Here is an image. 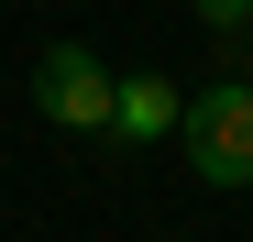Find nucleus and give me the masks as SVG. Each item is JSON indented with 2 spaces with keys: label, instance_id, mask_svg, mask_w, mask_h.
Here are the masks:
<instances>
[{
  "label": "nucleus",
  "instance_id": "nucleus-5",
  "mask_svg": "<svg viewBox=\"0 0 253 242\" xmlns=\"http://www.w3.org/2000/svg\"><path fill=\"white\" fill-rule=\"evenodd\" d=\"M242 33H253V11H242Z\"/></svg>",
  "mask_w": 253,
  "mask_h": 242
},
{
  "label": "nucleus",
  "instance_id": "nucleus-4",
  "mask_svg": "<svg viewBox=\"0 0 253 242\" xmlns=\"http://www.w3.org/2000/svg\"><path fill=\"white\" fill-rule=\"evenodd\" d=\"M242 11H253V0H198V22H209V33H242Z\"/></svg>",
  "mask_w": 253,
  "mask_h": 242
},
{
  "label": "nucleus",
  "instance_id": "nucleus-2",
  "mask_svg": "<svg viewBox=\"0 0 253 242\" xmlns=\"http://www.w3.org/2000/svg\"><path fill=\"white\" fill-rule=\"evenodd\" d=\"M110 88L121 77L88 44H44V66H33V110H44L55 132H110Z\"/></svg>",
  "mask_w": 253,
  "mask_h": 242
},
{
  "label": "nucleus",
  "instance_id": "nucleus-3",
  "mask_svg": "<svg viewBox=\"0 0 253 242\" xmlns=\"http://www.w3.org/2000/svg\"><path fill=\"white\" fill-rule=\"evenodd\" d=\"M176 88H165V77H121V88H110V132L121 143H154V132H176Z\"/></svg>",
  "mask_w": 253,
  "mask_h": 242
},
{
  "label": "nucleus",
  "instance_id": "nucleus-1",
  "mask_svg": "<svg viewBox=\"0 0 253 242\" xmlns=\"http://www.w3.org/2000/svg\"><path fill=\"white\" fill-rule=\"evenodd\" d=\"M176 143H187L198 187H253V88H242V77L198 88V99L176 110Z\"/></svg>",
  "mask_w": 253,
  "mask_h": 242
}]
</instances>
